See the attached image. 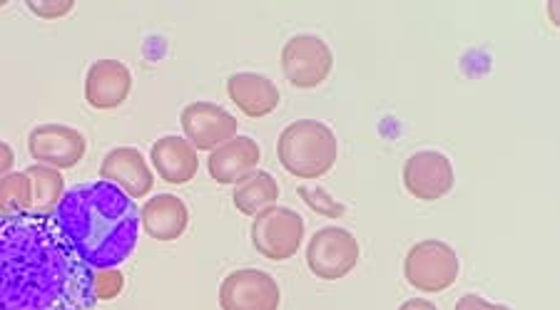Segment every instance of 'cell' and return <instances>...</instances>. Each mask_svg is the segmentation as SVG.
I'll return each instance as SVG.
<instances>
[{
  "mask_svg": "<svg viewBox=\"0 0 560 310\" xmlns=\"http://www.w3.org/2000/svg\"><path fill=\"white\" fill-rule=\"evenodd\" d=\"M458 271L460 263L456 251L448 243L436 239L411 246V251L406 253L404 261L406 281L417 290H423V294L448 290L458 281Z\"/></svg>",
  "mask_w": 560,
  "mask_h": 310,
  "instance_id": "277c9868",
  "label": "cell"
},
{
  "mask_svg": "<svg viewBox=\"0 0 560 310\" xmlns=\"http://www.w3.org/2000/svg\"><path fill=\"white\" fill-rule=\"evenodd\" d=\"M399 310H439V308L427 298H411V300H406V303H401Z\"/></svg>",
  "mask_w": 560,
  "mask_h": 310,
  "instance_id": "d4e9b609",
  "label": "cell"
},
{
  "mask_svg": "<svg viewBox=\"0 0 560 310\" xmlns=\"http://www.w3.org/2000/svg\"><path fill=\"white\" fill-rule=\"evenodd\" d=\"M13 164H15V154L11 150V144L0 142V179H3L5 175H11Z\"/></svg>",
  "mask_w": 560,
  "mask_h": 310,
  "instance_id": "cb8c5ba5",
  "label": "cell"
},
{
  "mask_svg": "<svg viewBox=\"0 0 560 310\" xmlns=\"http://www.w3.org/2000/svg\"><path fill=\"white\" fill-rule=\"evenodd\" d=\"M279 164L296 179H319L329 175L339 157L337 136L319 120L292 122L279 134Z\"/></svg>",
  "mask_w": 560,
  "mask_h": 310,
  "instance_id": "3957f363",
  "label": "cell"
},
{
  "mask_svg": "<svg viewBox=\"0 0 560 310\" xmlns=\"http://www.w3.org/2000/svg\"><path fill=\"white\" fill-rule=\"evenodd\" d=\"M361 257L354 234L341 226H324L306 243V263L316 278L339 281L357 269Z\"/></svg>",
  "mask_w": 560,
  "mask_h": 310,
  "instance_id": "8992f818",
  "label": "cell"
},
{
  "mask_svg": "<svg viewBox=\"0 0 560 310\" xmlns=\"http://www.w3.org/2000/svg\"><path fill=\"white\" fill-rule=\"evenodd\" d=\"M304 241V218L287 206H269L255 216L252 243L269 261L292 259Z\"/></svg>",
  "mask_w": 560,
  "mask_h": 310,
  "instance_id": "5b68a950",
  "label": "cell"
},
{
  "mask_svg": "<svg viewBox=\"0 0 560 310\" xmlns=\"http://www.w3.org/2000/svg\"><path fill=\"white\" fill-rule=\"evenodd\" d=\"M279 199V184L277 179L269 175V171H252L249 177L234 184L232 202L237 206L240 214L245 216H257L265 212V208L275 206Z\"/></svg>",
  "mask_w": 560,
  "mask_h": 310,
  "instance_id": "ac0fdd59",
  "label": "cell"
},
{
  "mask_svg": "<svg viewBox=\"0 0 560 310\" xmlns=\"http://www.w3.org/2000/svg\"><path fill=\"white\" fill-rule=\"evenodd\" d=\"M5 5V0H0V8H3Z\"/></svg>",
  "mask_w": 560,
  "mask_h": 310,
  "instance_id": "484cf974",
  "label": "cell"
},
{
  "mask_svg": "<svg viewBox=\"0 0 560 310\" xmlns=\"http://www.w3.org/2000/svg\"><path fill=\"white\" fill-rule=\"evenodd\" d=\"M142 229L155 241H177L187 231L189 208L183 199L175 194H160L144 202L140 212Z\"/></svg>",
  "mask_w": 560,
  "mask_h": 310,
  "instance_id": "e0dca14e",
  "label": "cell"
},
{
  "mask_svg": "<svg viewBox=\"0 0 560 310\" xmlns=\"http://www.w3.org/2000/svg\"><path fill=\"white\" fill-rule=\"evenodd\" d=\"M456 310H511V308L501 303H491V300H486L476 294H466L464 298H458Z\"/></svg>",
  "mask_w": 560,
  "mask_h": 310,
  "instance_id": "603a6c76",
  "label": "cell"
},
{
  "mask_svg": "<svg viewBox=\"0 0 560 310\" xmlns=\"http://www.w3.org/2000/svg\"><path fill=\"white\" fill-rule=\"evenodd\" d=\"M259 159L261 150L252 136H234L210 154L207 169H210V177L217 184H237L252 171H257Z\"/></svg>",
  "mask_w": 560,
  "mask_h": 310,
  "instance_id": "5bb4252c",
  "label": "cell"
},
{
  "mask_svg": "<svg viewBox=\"0 0 560 310\" xmlns=\"http://www.w3.org/2000/svg\"><path fill=\"white\" fill-rule=\"evenodd\" d=\"M150 159L155 164L158 175L167 184L183 187L189 184L197 177V169H200V157H197V150L183 136L167 134L152 144Z\"/></svg>",
  "mask_w": 560,
  "mask_h": 310,
  "instance_id": "9a60e30c",
  "label": "cell"
},
{
  "mask_svg": "<svg viewBox=\"0 0 560 310\" xmlns=\"http://www.w3.org/2000/svg\"><path fill=\"white\" fill-rule=\"evenodd\" d=\"M125 276L120 269H95L93 273V294L95 300H113L122 294Z\"/></svg>",
  "mask_w": 560,
  "mask_h": 310,
  "instance_id": "44dd1931",
  "label": "cell"
},
{
  "mask_svg": "<svg viewBox=\"0 0 560 310\" xmlns=\"http://www.w3.org/2000/svg\"><path fill=\"white\" fill-rule=\"evenodd\" d=\"M31 184H33V214L52 216L60 204L62 194H66V179L58 169L45 167V164H33L25 169Z\"/></svg>",
  "mask_w": 560,
  "mask_h": 310,
  "instance_id": "d6986e66",
  "label": "cell"
},
{
  "mask_svg": "<svg viewBox=\"0 0 560 310\" xmlns=\"http://www.w3.org/2000/svg\"><path fill=\"white\" fill-rule=\"evenodd\" d=\"M33 212V184L25 171H11L0 179V214Z\"/></svg>",
  "mask_w": 560,
  "mask_h": 310,
  "instance_id": "ffe728a7",
  "label": "cell"
},
{
  "mask_svg": "<svg viewBox=\"0 0 560 310\" xmlns=\"http://www.w3.org/2000/svg\"><path fill=\"white\" fill-rule=\"evenodd\" d=\"M454 167L446 154L423 150L411 154L404 164V187L421 202H439L454 189Z\"/></svg>",
  "mask_w": 560,
  "mask_h": 310,
  "instance_id": "8fae6325",
  "label": "cell"
},
{
  "mask_svg": "<svg viewBox=\"0 0 560 310\" xmlns=\"http://www.w3.org/2000/svg\"><path fill=\"white\" fill-rule=\"evenodd\" d=\"M228 95L240 107V112H245L252 120L272 115L282 99L275 82L259 72H234L228 80Z\"/></svg>",
  "mask_w": 560,
  "mask_h": 310,
  "instance_id": "2e32d148",
  "label": "cell"
},
{
  "mask_svg": "<svg viewBox=\"0 0 560 310\" xmlns=\"http://www.w3.org/2000/svg\"><path fill=\"white\" fill-rule=\"evenodd\" d=\"M331 48L316 35H294L282 48L284 78L300 90L319 87L331 75Z\"/></svg>",
  "mask_w": 560,
  "mask_h": 310,
  "instance_id": "52a82bcc",
  "label": "cell"
},
{
  "mask_svg": "<svg viewBox=\"0 0 560 310\" xmlns=\"http://www.w3.org/2000/svg\"><path fill=\"white\" fill-rule=\"evenodd\" d=\"M72 8H75L72 0H40V3L38 0H28V11L43 17V21H60V17L72 13Z\"/></svg>",
  "mask_w": 560,
  "mask_h": 310,
  "instance_id": "7402d4cb",
  "label": "cell"
},
{
  "mask_svg": "<svg viewBox=\"0 0 560 310\" xmlns=\"http://www.w3.org/2000/svg\"><path fill=\"white\" fill-rule=\"evenodd\" d=\"M31 157L52 169H72L85 157L88 142L68 124H40L28 136Z\"/></svg>",
  "mask_w": 560,
  "mask_h": 310,
  "instance_id": "30bf717a",
  "label": "cell"
},
{
  "mask_svg": "<svg viewBox=\"0 0 560 310\" xmlns=\"http://www.w3.org/2000/svg\"><path fill=\"white\" fill-rule=\"evenodd\" d=\"M101 179L110 181L117 189H122L132 202L135 199L148 196L155 187L150 164L144 162L142 152L135 147H117L105 154L101 164Z\"/></svg>",
  "mask_w": 560,
  "mask_h": 310,
  "instance_id": "7c38bea8",
  "label": "cell"
},
{
  "mask_svg": "<svg viewBox=\"0 0 560 310\" xmlns=\"http://www.w3.org/2000/svg\"><path fill=\"white\" fill-rule=\"evenodd\" d=\"M183 132L185 140L197 152H214L220 144L237 136V117L214 103H192L183 109Z\"/></svg>",
  "mask_w": 560,
  "mask_h": 310,
  "instance_id": "9c48e42d",
  "label": "cell"
},
{
  "mask_svg": "<svg viewBox=\"0 0 560 310\" xmlns=\"http://www.w3.org/2000/svg\"><path fill=\"white\" fill-rule=\"evenodd\" d=\"M279 303H282V290L265 271H232L220 286L222 310H279Z\"/></svg>",
  "mask_w": 560,
  "mask_h": 310,
  "instance_id": "ba28073f",
  "label": "cell"
},
{
  "mask_svg": "<svg viewBox=\"0 0 560 310\" xmlns=\"http://www.w3.org/2000/svg\"><path fill=\"white\" fill-rule=\"evenodd\" d=\"M132 75L120 60H97L85 78V99L93 109H115L130 97Z\"/></svg>",
  "mask_w": 560,
  "mask_h": 310,
  "instance_id": "4fadbf2b",
  "label": "cell"
},
{
  "mask_svg": "<svg viewBox=\"0 0 560 310\" xmlns=\"http://www.w3.org/2000/svg\"><path fill=\"white\" fill-rule=\"evenodd\" d=\"M52 216L90 269H117L138 246V204L110 181H90L66 191Z\"/></svg>",
  "mask_w": 560,
  "mask_h": 310,
  "instance_id": "7a4b0ae2",
  "label": "cell"
},
{
  "mask_svg": "<svg viewBox=\"0 0 560 310\" xmlns=\"http://www.w3.org/2000/svg\"><path fill=\"white\" fill-rule=\"evenodd\" d=\"M93 273L56 216L0 214V310H90Z\"/></svg>",
  "mask_w": 560,
  "mask_h": 310,
  "instance_id": "6da1fadb",
  "label": "cell"
}]
</instances>
